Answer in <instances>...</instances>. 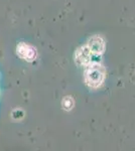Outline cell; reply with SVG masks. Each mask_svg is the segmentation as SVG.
<instances>
[{
  "label": "cell",
  "mask_w": 135,
  "mask_h": 151,
  "mask_svg": "<svg viewBox=\"0 0 135 151\" xmlns=\"http://www.w3.org/2000/svg\"><path fill=\"white\" fill-rule=\"evenodd\" d=\"M17 55H19L22 60L27 62H32L36 58V50L31 45H26L24 42H21L16 47Z\"/></svg>",
  "instance_id": "1"
}]
</instances>
